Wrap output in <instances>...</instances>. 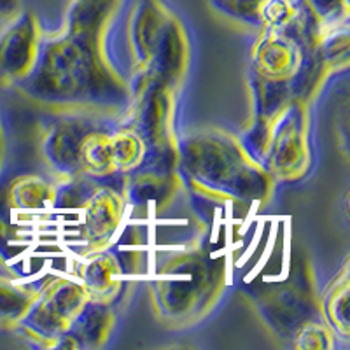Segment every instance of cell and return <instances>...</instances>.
I'll return each mask as SVG.
<instances>
[{
    "label": "cell",
    "mask_w": 350,
    "mask_h": 350,
    "mask_svg": "<svg viewBox=\"0 0 350 350\" xmlns=\"http://www.w3.org/2000/svg\"><path fill=\"white\" fill-rule=\"evenodd\" d=\"M37 58V23L30 12L18 11L0 28V83L28 77Z\"/></svg>",
    "instance_id": "6da1fadb"
},
{
    "label": "cell",
    "mask_w": 350,
    "mask_h": 350,
    "mask_svg": "<svg viewBox=\"0 0 350 350\" xmlns=\"http://www.w3.org/2000/svg\"><path fill=\"white\" fill-rule=\"evenodd\" d=\"M258 64L262 72L273 74V76H284L287 68L293 65V48L282 36L277 32H271L268 36L267 44H262L261 51L258 55Z\"/></svg>",
    "instance_id": "7a4b0ae2"
},
{
    "label": "cell",
    "mask_w": 350,
    "mask_h": 350,
    "mask_svg": "<svg viewBox=\"0 0 350 350\" xmlns=\"http://www.w3.org/2000/svg\"><path fill=\"white\" fill-rule=\"evenodd\" d=\"M112 193L104 191L93 200L92 208L88 212V226L95 239L98 237V240H102V237L109 233L120 219V205Z\"/></svg>",
    "instance_id": "3957f363"
},
{
    "label": "cell",
    "mask_w": 350,
    "mask_h": 350,
    "mask_svg": "<svg viewBox=\"0 0 350 350\" xmlns=\"http://www.w3.org/2000/svg\"><path fill=\"white\" fill-rule=\"evenodd\" d=\"M30 305H32V299L28 298L21 287L0 279V324L2 326L20 324Z\"/></svg>",
    "instance_id": "277c9868"
},
{
    "label": "cell",
    "mask_w": 350,
    "mask_h": 350,
    "mask_svg": "<svg viewBox=\"0 0 350 350\" xmlns=\"http://www.w3.org/2000/svg\"><path fill=\"white\" fill-rule=\"evenodd\" d=\"M347 298H349V275L343 270L342 279L333 284L326 298V315L342 334L349 333V319H347Z\"/></svg>",
    "instance_id": "5b68a950"
},
{
    "label": "cell",
    "mask_w": 350,
    "mask_h": 350,
    "mask_svg": "<svg viewBox=\"0 0 350 350\" xmlns=\"http://www.w3.org/2000/svg\"><path fill=\"white\" fill-rule=\"evenodd\" d=\"M20 11V0H0V20H8Z\"/></svg>",
    "instance_id": "8992f818"
},
{
    "label": "cell",
    "mask_w": 350,
    "mask_h": 350,
    "mask_svg": "<svg viewBox=\"0 0 350 350\" xmlns=\"http://www.w3.org/2000/svg\"><path fill=\"white\" fill-rule=\"evenodd\" d=\"M243 2H247V4L254 5V8H259V5H261L262 2H265V0H243Z\"/></svg>",
    "instance_id": "52a82bcc"
},
{
    "label": "cell",
    "mask_w": 350,
    "mask_h": 350,
    "mask_svg": "<svg viewBox=\"0 0 350 350\" xmlns=\"http://www.w3.org/2000/svg\"><path fill=\"white\" fill-rule=\"evenodd\" d=\"M0 159H2V135H0Z\"/></svg>",
    "instance_id": "ba28073f"
}]
</instances>
